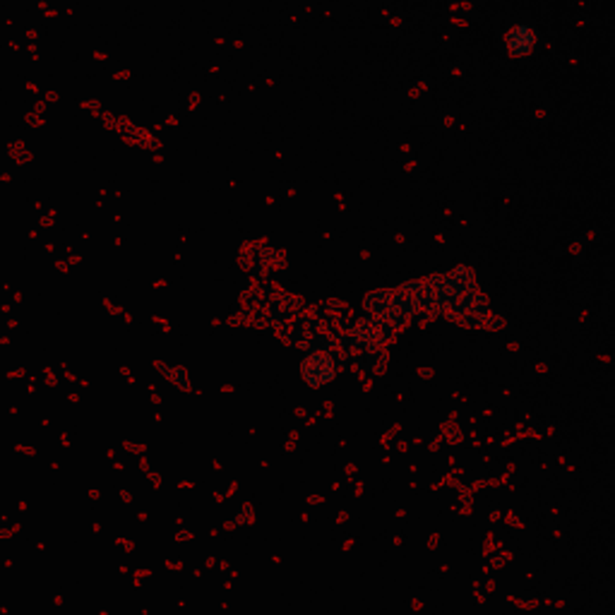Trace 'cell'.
Segmentation results:
<instances>
[{
  "mask_svg": "<svg viewBox=\"0 0 615 615\" xmlns=\"http://www.w3.org/2000/svg\"><path fill=\"white\" fill-rule=\"evenodd\" d=\"M536 46V34L529 24H517L507 32V48L512 56H529Z\"/></svg>",
  "mask_w": 615,
  "mask_h": 615,
  "instance_id": "cell-2",
  "label": "cell"
},
{
  "mask_svg": "<svg viewBox=\"0 0 615 615\" xmlns=\"http://www.w3.org/2000/svg\"><path fill=\"white\" fill-rule=\"evenodd\" d=\"M163 373H166V380L173 382L178 389H185L188 387V375L183 368H171V365H163Z\"/></svg>",
  "mask_w": 615,
  "mask_h": 615,
  "instance_id": "cell-3",
  "label": "cell"
},
{
  "mask_svg": "<svg viewBox=\"0 0 615 615\" xmlns=\"http://www.w3.org/2000/svg\"><path fill=\"white\" fill-rule=\"evenodd\" d=\"M339 361L330 351H315L301 363V377L310 387H325L337 377Z\"/></svg>",
  "mask_w": 615,
  "mask_h": 615,
  "instance_id": "cell-1",
  "label": "cell"
}]
</instances>
